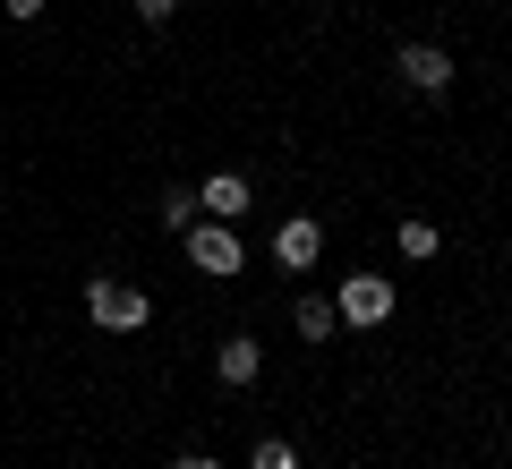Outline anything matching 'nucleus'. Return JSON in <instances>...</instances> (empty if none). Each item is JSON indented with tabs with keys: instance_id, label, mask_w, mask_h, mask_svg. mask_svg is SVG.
Here are the masks:
<instances>
[{
	"instance_id": "f03ea898",
	"label": "nucleus",
	"mask_w": 512,
	"mask_h": 469,
	"mask_svg": "<svg viewBox=\"0 0 512 469\" xmlns=\"http://www.w3.org/2000/svg\"><path fill=\"white\" fill-rule=\"evenodd\" d=\"M333 316H342V325H384V316H393V282H384V273H350L342 290H333Z\"/></svg>"
},
{
	"instance_id": "f8f14e48",
	"label": "nucleus",
	"mask_w": 512,
	"mask_h": 469,
	"mask_svg": "<svg viewBox=\"0 0 512 469\" xmlns=\"http://www.w3.org/2000/svg\"><path fill=\"white\" fill-rule=\"evenodd\" d=\"M137 18H146V26H163V18H180V0H137Z\"/></svg>"
},
{
	"instance_id": "423d86ee",
	"label": "nucleus",
	"mask_w": 512,
	"mask_h": 469,
	"mask_svg": "<svg viewBox=\"0 0 512 469\" xmlns=\"http://www.w3.org/2000/svg\"><path fill=\"white\" fill-rule=\"evenodd\" d=\"M197 205H205L214 222H239V214H248V180H239V171H214V180L197 188Z\"/></svg>"
},
{
	"instance_id": "6e6552de",
	"label": "nucleus",
	"mask_w": 512,
	"mask_h": 469,
	"mask_svg": "<svg viewBox=\"0 0 512 469\" xmlns=\"http://www.w3.org/2000/svg\"><path fill=\"white\" fill-rule=\"evenodd\" d=\"M291 325H299V342H333V325H342V316H333V299H299Z\"/></svg>"
},
{
	"instance_id": "4468645a",
	"label": "nucleus",
	"mask_w": 512,
	"mask_h": 469,
	"mask_svg": "<svg viewBox=\"0 0 512 469\" xmlns=\"http://www.w3.org/2000/svg\"><path fill=\"white\" fill-rule=\"evenodd\" d=\"M171 469H222V461H214V452H180V461H171Z\"/></svg>"
},
{
	"instance_id": "9b49d317",
	"label": "nucleus",
	"mask_w": 512,
	"mask_h": 469,
	"mask_svg": "<svg viewBox=\"0 0 512 469\" xmlns=\"http://www.w3.org/2000/svg\"><path fill=\"white\" fill-rule=\"evenodd\" d=\"M248 469H299V452H291V444H282V435H265V444H256V452H248Z\"/></svg>"
},
{
	"instance_id": "1a4fd4ad",
	"label": "nucleus",
	"mask_w": 512,
	"mask_h": 469,
	"mask_svg": "<svg viewBox=\"0 0 512 469\" xmlns=\"http://www.w3.org/2000/svg\"><path fill=\"white\" fill-rule=\"evenodd\" d=\"M393 239H402V256H410V265H427V256L444 248V231H436V222H419V214H410V222H402Z\"/></svg>"
},
{
	"instance_id": "39448f33",
	"label": "nucleus",
	"mask_w": 512,
	"mask_h": 469,
	"mask_svg": "<svg viewBox=\"0 0 512 469\" xmlns=\"http://www.w3.org/2000/svg\"><path fill=\"white\" fill-rule=\"evenodd\" d=\"M316 256H325V231H316L308 214H291V222L274 231V265H282V273H308Z\"/></svg>"
},
{
	"instance_id": "ddd939ff",
	"label": "nucleus",
	"mask_w": 512,
	"mask_h": 469,
	"mask_svg": "<svg viewBox=\"0 0 512 469\" xmlns=\"http://www.w3.org/2000/svg\"><path fill=\"white\" fill-rule=\"evenodd\" d=\"M0 9H9V18L26 26V18H43V9H52V0H0Z\"/></svg>"
},
{
	"instance_id": "7ed1b4c3",
	"label": "nucleus",
	"mask_w": 512,
	"mask_h": 469,
	"mask_svg": "<svg viewBox=\"0 0 512 469\" xmlns=\"http://www.w3.org/2000/svg\"><path fill=\"white\" fill-rule=\"evenodd\" d=\"M188 265L197 273H239L248 256H239V231L231 222H188Z\"/></svg>"
},
{
	"instance_id": "0eeeda50",
	"label": "nucleus",
	"mask_w": 512,
	"mask_h": 469,
	"mask_svg": "<svg viewBox=\"0 0 512 469\" xmlns=\"http://www.w3.org/2000/svg\"><path fill=\"white\" fill-rule=\"evenodd\" d=\"M214 376H222V384L239 393V384H256V376H265V350H256V342H239V333H231V342L214 350Z\"/></svg>"
},
{
	"instance_id": "f257e3e1",
	"label": "nucleus",
	"mask_w": 512,
	"mask_h": 469,
	"mask_svg": "<svg viewBox=\"0 0 512 469\" xmlns=\"http://www.w3.org/2000/svg\"><path fill=\"white\" fill-rule=\"evenodd\" d=\"M86 316L103 333H146L154 325V299L137 282H120V273H94V282H86Z\"/></svg>"
},
{
	"instance_id": "20e7f679",
	"label": "nucleus",
	"mask_w": 512,
	"mask_h": 469,
	"mask_svg": "<svg viewBox=\"0 0 512 469\" xmlns=\"http://www.w3.org/2000/svg\"><path fill=\"white\" fill-rule=\"evenodd\" d=\"M393 69H402L410 94H444V86H453V52H436V43H402Z\"/></svg>"
},
{
	"instance_id": "9d476101",
	"label": "nucleus",
	"mask_w": 512,
	"mask_h": 469,
	"mask_svg": "<svg viewBox=\"0 0 512 469\" xmlns=\"http://www.w3.org/2000/svg\"><path fill=\"white\" fill-rule=\"evenodd\" d=\"M154 214H163L171 231H188V222H197V188H163V205H154Z\"/></svg>"
}]
</instances>
